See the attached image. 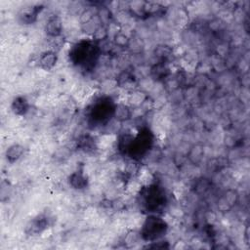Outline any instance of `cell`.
Returning <instances> with one entry per match:
<instances>
[{
	"instance_id": "1",
	"label": "cell",
	"mask_w": 250,
	"mask_h": 250,
	"mask_svg": "<svg viewBox=\"0 0 250 250\" xmlns=\"http://www.w3.org/2000/svg\"><path fill=\"white\" fill-rule=\"evenodd\" d=\"M169 225L164 220V218L150 215L146 217L140 231L142 240L145 241H156L161 239L162 236L167 234Z\"/></svg>"
},
{
	"instance_id": "2",
	"label": "cell",
	"mask_w": 250,
	"mask_h": 250,
	"mask_svg": "<svg viewBox=\"0 0 250 250\" xmlns=\"http://www.w3.org/2000/svg\"><path fill=\"white\" fill-rule=\"evenodd\" d=\"M44 31L49 38H54L62 35L64 31V22L62 18L58 14H53L47 18Z\"/></svg>"
},
{
	"instance_id": "3",
	"label": "cell",
	"mask_w": 250,
	"mask_h": 250,
	"mask_svg": "<svg viewBox=\"0 0 250 250\" xmlns=\"http://www.w3.org/2000/svg\"><path fill=\"white\" fill-rule=\"evenodd\" d=\"M49 228V218L46 215L40 214L31 219L26 226V234L28 235L33 236L41 234L45 230Z\"/></svg>"
},
{
	"instance_id": "4",
	"label": "cell",
	"mask_w": 250,
	"mask_h": 250,
	"mask_svg": "<svg viewBox=\"0 0 250 250\" xmlns=\"http://www.w3.org/2000/svg\"><path fill=\"white\" fill-rule=\"evenodd\" d=\"M69 184L74 190L84 191L89 188V177L84 173L82 167L72 172L69 176Z\"/></svg>"
},
{
	"instance_id": "5",
	"label": "cell",
	"mask_w": 250,
	"mask_h": 250,
	"mask_svg": "<svg viewBox=\"0 0 250 250\" xmlns=\"http://www.w3.org/2000/svg\"><path fill=\"white\" fill-rule=\"evenodd\" d=\"M59 61L58 53L52 50H46L39 55L37 60L38 68L44 72L52 71Z\"/></svg>"
},
{
	"instance_id": "6",
	"label": "cell",
	"mask_w": 250,
	"mask_h": 250,
	"mask_svg": "<svg viewBox=\"0 0 250 250\" xmlns=\"http://www.w3.org/2000/svg\"><path fill=\"white\" fill-rule=\"evenodd\" d=\"M43 6H26L18 13V20L23 25H31L37 20V17L43 11Z\"/></svg>"
},
{
	"instance_id": "7",
	"label": "cell",
	"mask_w": 250,
	"mask_h": 250,
	"mask_svg": "<svg viewBox=\"0 0 250 250\" xmlns=\"http://www.w3.org/2000/svg\"><path fill=\"white\" fill-rule=\"evenodd\" d=\"M133 109L129 107L127 104H115L113 117L121 123H126L132 120Z\"/></svg>"
},
{
	"instance_id": "8",
	"label": "cell",
	"mask_w": 250,
	"mask_h": 250,
	"mask_svg": "<svg viewBox=\"0 0 250 250\" xmlns=\"http://www.w3.org/2000/svg\"><path fill=\"white\" fill-rule=\"evenodd\" d=\"M188 160L193 165L199 166L200 163L203 160L204 156V146L201 143H197L191 146L189 153L187 155Z\"/></svg>"
},
{
	"instance_id": "9",
	"label": "cell",
	"mask_w": 250,
	"mask_h": 250,
	"mask_svg": "<svg viewBox=\"0 0 250 250\" xmlns=\"http://www.w3.org/2000/svg\"><path fill=\"white\" fill-rule=\"evenodd\" d=\"M136 178L139 180L143 187H148L156 183V175L148 165L142 164Z\"/></svg>"
},
{
	"instance_id": "10",
	"label": "cell",
	"mask_w": 250,
	"mask_h": 250,
	"mask_svg": "<svg viewBox=\"0 0 250 250\" xmlns=\"http://www.w3.org/2000/svg\"><path fill=\"white\" fill-rule=\"evenodd\" d=\"M11 109L15 115L24 116L30 111L29 100L24 96H18L13 100Z\"/></svg>"
},
{
	"instance_id": "11",
	"label": "cell",
	"mask_w": 250,
	"mask_h": 250,
	"mask_svg": "<svg viewBox=\"0 0 250 250\" xmlns=\"http://www.w3.org/2000/svg\"><path fill=\"white\" fill-rule=\"evenodd\" d=\"M25 152H26V149L23 145L13 144L10 147H8V149L5 153V156L9 163L14 164L15 162L19 161L25 156Z\"/></svg>"
},
{
	"instance_id": "12",
	"label": "cell",
	"mask_w": 250,
	"mask_h": 250,
	"mask_svg": "<svg viewBox=\"0 0 250 250\" xmlns=\"http://www.w3.org/2000/svg\"><path fill=\"white\" fill-rule=\"evenodd\" d=\"M141 240H142V237L139 230L128 229L123 235L122 243L126 248H132V247H135L137 244H139Z\"/></svg>"
},
{
	"instance_id": "13",
	"label": "cell",
	"mask_w": 250,
	"mask_h": 250,
	"mask_svg": "<svg viewBox=\"0 0 250 250\" xmlns=\"http://www.w3.org/2000/svg\"><path fill=\"white\" fill-rule=\"evenodd\" d=\"M148 97H149V95L140 89L133 90V91L129 92V94H128L127 105L129 107H131L132 109L140 108L143 105V103L147 100Z\"/></svg>"
},
{
	"instance_id": "14",
	"label": "cell",
	"mask_w": 250,
	"mask_h": 250,
	"mask_svg": "<svg viewBox=\"0 0 250 250\" xmlns=\"http://www.w3.org/2000/svg\"><path fill=\"white\" fill-rule=\"evenodd\" d=\"M143 186L142 184L139 182V180L134 177V178H130L125 183V190H124V194H126L130 197H134L137 198L138 195L141 193V191L143 190Z\"/></svg>"
},
{
	"instance_id": "15",
	"label": "cell",
	"mask_w": 250,
	"mask_h": 250,
	"mask_svg": "<svg viewBox=\"0 0 250 250\" xmlns=\"http://www.w3.org/2000/svg\"><path fill=\"white\" fill-rule=\"evenodd\" d=\"M97 13H98V8H96V7H87V8H85L80 13V15L78 17L79 26L81 27V26L91 22L97 16Z\"/></svg>"
},
{
	"instance_id": "16",
	"label": "cell",
	"mask_w": 250,
	"mask_h": 250,
	"mask_svg": "<svg viewBox=\"0 0 250 250\" xmlns=\"http://www.w3.org/2000/svg\"><path fill=\"white\" fill-rule=\"evenodd\" d=\"M195 180H197L195 183V192L198 195H205L210 190L211 182L209 181V179L199 177Z\"/></svg>"
},
{
	"instance_id": "17",
	"label": "cell",
	"mask_w": 250,
	"mask_h": 250,
	"mask_svg": "<svg viewBox=\"0 0 250 250\" xmlns=\"http://www.w3.org/2000/svg\"><path fill=\"white\" fill-rule=\"evenodd\" d=\"M130 40H131V37H129L128 35L123 33L120 31V32L117 33L113 37L112 42H113V44L116 48H118L120 50H125V49H128V46L130 44Z\"/></svg>"
},
{
	"instance_id": "18",
	"label": "cell",
	"mask_w": 250,
	"mask_h": 250,
	"mask_svg": "<svg viewBox=\"0 0 250 250\" xmlns=\"http://www.w3.org/2000/svg\"><path fill=\"white\" fill-rule=\"evenodd\" d=\"M91 39H92L94 42H96V43H100V42H103V41L109 39L107 27L101 26L100 28H98L97 31H96L94 32V34L92 35Z\"/></svg>"
},
{
	"instance_id": "19",
	"label": "cell",
	"mask_w": 250,
	"mask_h": 250,
	"mask_svg": "<svg viewBox=\"0 0 250 250\" xmlns=\"http://www.w3.org/2000/svg\"><path fill=\"white\" fill-rule=\"evenodd\" d=\"M226 24L219 18H215L208 22V28L212 32H219L225 29Z\"/></svg>"
},
{
	"instance_id": "20",
	"label": "cell",
	"mask_w": 250,
	"mask_h": 250,
	"mask_svg": "<svg viewBox=\"0 0 250 250\" xmlns=\"http://www.w3.org/2000/svg\"><path fill=\"white\" fill-rule=\"evenodd\" d=\"M216 207H217V210L222 213V214H225V213H228L230 212L233 208L231 207V205L226 202V200L223 198V196H221L217 203H216Z\"/></svg>"
},
{
	"instance_id": "21",
	"label": "cell",
	"mask_w": 250,
	"mask_h": 250,
	"mask_svg": "<svg viewBox=\"0 0 250 250\" xmlns=\"http://www.w3.org/2000/svg\"><path fill=\"white\" fill-rule=\"evenodd\" d=\"M204 220L206 222V224L208 226H214L217 221H218V216H217V213L212 211V210H208L204 213Z\"/></svg>"
},
{
	"instance_id": "22",
	"label": "cell",
	"mask_w": 250,
	"mask_h": 250,
	"mask_svg": "<svg viewBox=\"0 0 250 250\" xmlns=\"http://www.w3.org/2000/svg\"><path fill=\"white\" fill-rule=\"evenodd\" d=\"M174 249H186V248H189L190 247V245H189V243H188V241H186V240H184V239H182V238H178L175 242H174V244H173V246H172Z\"/></svg>"
}]
</instances>
